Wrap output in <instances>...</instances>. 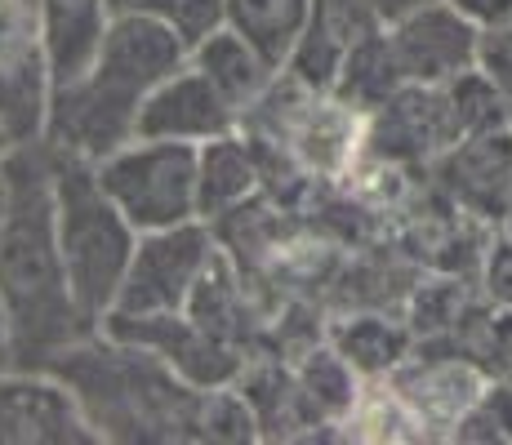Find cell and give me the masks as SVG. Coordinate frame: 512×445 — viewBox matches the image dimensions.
<instances>
[{
  "mask_svg": "<svg viewBox=\"0 0 512 445\" xmlns=\"http://www.w3.org/2000/svg\"><path fill=\"white\" fill-rule=\"evenodd\" d=\"M0 312L9 370H49L67 348L98 334L76 308L54 223V152L45 138L5 152L0 219Z\"/></svg>",
  "mask_w": 512,
  "mask_h": 445,
  "instance_id": "6da1fadb",
  "label": "cell"
},
{
  "mask_svg": "<svg viewBox=\"0 0 512 445\" xmlns=\"http://www.w3.org/2000/svg\"><path fill=\"white\" fill-rule=\"evenodd\" d=\"M187 63V45L152 14H116L94 67L54 85L45 143L58 156L98 165L116 147L139 138V112L156 85Z\"/></svg>",
  "mask_w": 512,
  "mask_h": 445,
  "instance_id": "7a4b0ae2",
  "label": "cell"
},
{
  "mask_svg": "<svg viewBox=\"0 0 512 445\" xmlns=\"http://www.w3.org/2000/svg\"><path fill=\"white\" fill-rule=\"evenodd\" d=\"M72 388L98 441H201L205 397L156 352L139 343L90 334L49 365Z\"/></svg>",
  "mask_w": 512,
  "mask_h": 445,
  "instance_id": "3957f363",
  "label": "cell"
},
{
  "mask_svg": "<svg viewBox=\"0 0 512 445\" xmlns=\"http://www.w3.org/2000/svg\"><path fill=\"white\" fill-rule=\"evenodd\" d=\"M54 152V147H49ZM54 223L63 245L67 281H72L76 308L94 330H103L107 312L116 308L121 281L139 250V227L121 214V205L98 183L90 161L54 152Z\"/></svg>",
  "mask_w": 512,
  "mask_h": 445,
  "instance_id": "277c9868",
  "label": "cell"
},
{
  "mask_svg": "<svg viewBox=\"0 0 512 445\" xmlns=\"http://www.w3.org/2000/svg\"><path fill=\"white\" fill-rule=\"evenodd\" d=\"M201 147L174 138H134L94 165L121 214L143 232L201 219Z\"/></svg>",
  "mask_w": 512,
  "mask_h": 445,
  "instance_id": "5b68a950",
  "label": "cell"
},
{
  "mask_svg": "<svg viewBox=\"0 0 512 445\" xmlns=\"http://www.w3.org/2000/svg\"><path fill=\"white\" fill-rule=\"evenodd\" d=\"M219 236L205 219L165 227V232H143L139 250L130 259V272L121 281L116 308L107 316H161L187 312L196 285L219 259Z\"/></svg>",
  "mask_w": 512,
  "mask_h": 445,
  "instance_id": "8992f818",
  "label": "cell"
},
{
  "mask_svg": "<svg viewBox=\"0 0 512 445\" xmlns=\"http://www.w3.org/2000/svg\"><path fill=\"white\" fill-rule=\"evenodd\" d=\"M49 94L41 0H0V152L45 134Z\"/></svg>",
  "mask_w": 512,
  "mask_h": 445,
  "instance_id": "52a82bcc",
  "label": "cell"
},
{
  "mask_svg": "<svg viewBox=\"0 0 512 445\" xmlns=\"http://www.w3.org/2000/svg\"><path fill=\"white\" fill-rule=\"evenodd\" d=\"M388 383L401 397V405L415 414L423 437L455 441L459 423L472 414V405L486 397L490 374H486V365H477L464 352L419 348L388 374Z\"/></svg>",
  "mask_w": 512,
  "mask_h": 445,
  "instance_id": "ba28073f",
  "label": "cell"
},
{
  "mask_svg": "<svg viewBox=\"0 0 512 445\" xmlns=\"http://www.w3.org/2000/svg\"><path fill=\"white\" fill-rule=\"evenodd\" d=\"M103 334L156 352L174 374H183L192 388H232L245 374V352L210 334L196 316L161 312V316H107Z\"/></svg>",
  "mask_w": 512,
  "mask_h": 445,
  "instance_id": "9c48e42d",
  "label": "cell"
},
{
  "mask_svg": "<svg viewBox=\"0 0 512 445\" xmlns=\"http://www.w3.org/2000/svg\"><path fill=\"white\" fill-rule=\"evenodd\" d=\"M98 432L58 374L0 370V445H90Z\"/></svg>",
  "mask_w": 512,
  "mask_h": 445,
  "instance_id": "30bf717a",
  "label": "cell"
},
{
  "mask_svg": "<svg viewBox=\"0 0 512 445\" xmlns=\"http://www.w3.org/2000/svg\"><path fill=\"white\" fill-rule=\"evenodd\" d=\"M428 178L464 214L499 227L512 192V125H490L459 138L428 165Z\"/></svg>",
  "mask_w": 512,
  "mask_h": 445,
  "instance_id": "8fae6325",
  "label": "cell"
},
{
  "mask_svg": "<svg viewBox=\"0 0 512 445\" xmlns=\"http://www.w3.org/2000/svg\"><path fill=\"white\" fill-rule=\"evenodd\" d=\"M388 41L406 85H446L477 67L481 27L459 14L450 0H437L388 23Z\"/></svg>",
  "mask_w": 512,
  "mask_h": 445,
  "instance_id": "7c38bea8",
  "label": "cell"
},
{
  "mask_svg": "<svg viewBox=\"0 0 512 445\" xmlns=\"http://www.w3.org/2000/svg\"><path fill=\"white\" fill-rule=\"evenodd\" d=\"M245 112L223 94L201 67L187 58L174 76L147 94L139 112V138H174V143H210L232 130H241Z\"/></svg>",
  "mask_w": 512,
  "mask_h": 445,
  "instance_id": "4fadbf2b",
  "label": "cell"
},
{
  "mask_svg": "<svg viewBox=\"0 0 512 445\" xmlns=\"http://www.w3.org/2000/svg\"><path fill=\"white\" fill-rule=\"evenodd\" d=\"M383 27L388 23L374 9V0H312L308 27H303L299 49L285 63V72L312 89H334L343 63Z\"/></svg>",
  "mask_w": 512,
  "mask_h": 445,
  "instance_id": "5bb4252c",
  "label": "cell"
},
{
  "mask_svg": "<svg viewBox=\"0 0 512 445\" xmlns=\"http://www.w3.org/2000/svg\"><path fill=\"white\" fill-rule=\"evenodd\" d=\"M112 0H41V32L54 85H67L94 67L112 32Z\"/></svg>",
  "mask_w": 512,
  "mask_h": 445,
  "instance_id": "9a60e30c",
  "label": "cell"
},
{
  "mask_svg": "<svg viewBox=\"0 0 512 445\" xmlns=\"http://www.w3.org/2000/svg\"><path fill=\"white\" fill-rule=\"evenodd\" d=\"M201 219L219 223L236 205L254 201L263 187V156L245 130L201 143Z\"/></svg>",
  "mask_w": 512,
  "mask_h": 445,
  "instance_id": "2e32d148",
  "label": "cell"
},
{
  "mask_svg": "<svg viewBox=\"0 0 512 445\" xmlns=\"http://www.w3.org/2000/svg\"><path fill=\"white\" fill-rule=\"evenodd\" d=\"M330 348L361 374V379H388L410 352L419 348L410 321H388L383 312H352L330 325Z\"/></svg>",
  "mask_w": 512,
  "mask_h": 445,
  "instance_id": "e0dca14e",
  "label": "cell"
},
{
  "mask_svg": "<svg viewBox=\"0 0 512 445\" xmlns=\"http://www.w3.org/2000/svg\"><path fill=\"white\" fill-rule=\"evenodd\" d=\"M187 58H192V63L201 67V72L210 76L236 107H241V112H250V107L268 94V85L281 76L277 67L245 41L241 32H232V27H219L210 41H201Z\"/></svg>",
  "mask_w": 512,
  "mask_h": 445,
  "instance_id": "ac0fdd59",
  "label": "cell"
},
{
  "mask_svg": "<svg viewBox=\"0 0 512 445\" xmlns=\"http://www.w3.org/2000/svg\"><path fill=\"white\" fill-rule=\"evenodd\" d=\"M312 0H228V27L241 32L277 72L299 49Z\"/></svg>",
  "mask_w": 512,
  "mask_h": 445,
  "instance_id": "d6986e66",
  "label": "cell"
},
{
  "mask_svg": "<svg viewBox=\"0 0 512 445\" xmlns=\"http://www.w3.org/2000/svg\"><path fill=\"white\" fill-rule=\"evenodd\" d=\"M401 85H406V76H401V63H397L392 41H388V27H383V32H374L370 41L343 63L339 81H334V94H339L343 103L357 107L361 116H370L374 107L388 103Z\"/></svg>",
  "mask_w": 512,
  "mask_h": 445,
  "instance_id": "ffe728a7",
  "label": "cell"
},
{
  "mask_svg": "<svg viewBox=\"0 0 512 445\" xmlns=\"http://www.w3.org/2000/svg\"><path fill=\"white\" fill-rule=\"evenodd\" d=\"M143 14L161 18L192 54L201 41H210L219 27H228V0H147Z\"/></svg>",
  "mask_w": 512,
  "mask_h": 445,
  "instance_id": "44dd1931",
  "label": "cell"
},
{
  "mask_svg": "<svg viewBox=\"0 0 512 445\" xmlns=\"http://www.w3.org/2000/svg\"><path fill=\"white\" fill-rule=\"evenodd\" d=\"M477 72L490 81L504 121L512 125V23L504 27H481V49H477Z\"/></svg>",
  "mask_w": 512,
  "mask_h": 445,
  "instance_id": "7402d4cb",
  "label": "cell"
},
{
  "mask_svg": "<svg viewBox=\"0 0 512 445\" xmlns=\"http://www.w3.org/2000/svg\"><path fill=\"white\" fill-rule=\"evenodd\" d=\"M477 290L490 308L512 312V236L504 227H495V236L486 245V259L477 267Z\"/></svg>",
  "mask_w": 512,
  "mask_h": 445,
  "instance_id": "603a6c76",
  "label": "cell"
},
{
  "mask_svg": "<svg viewBox=\"0 0 512 445\" xmlns=\"http://www.w3.org/2000/svg\"><path fill=\"white\" fill-rule=\"evenodd\" d=\"M459 14H468L477 27H504L512 23V0H450Z\"/></svg>",
  "mask_w": 512,
  "mask_h": 445,
  "instance_id": "cb8c5ba5",
  "label": "cell"
},
{
  "mask_svg": "<svg viewBox=\"0 0 512 445\" xmlns=\"http://www.w3.org/2000/svg\"><path fill=\"white\" fill-rule=\"evenodd\" d=\"M423 5H437V0H374V9L383 14V23H397V18L415 14V9H423Z\"/></svg>",
  "mask_w": 512,
  "mask_h": 445,
  "instance_id": "d4e9b609",
  "label": "cell"
},
{
  "mask_svg": "<svg viewBox=\"0 0 512 445\" xmlns=\"http://www.w3.org/2000/svg\"><path fill=\"white\" fill-rule=\"evenodd\" d=\"M0 219H5V152H0ZM0 370H9V334H5V312H0Z\"/></svg>",
  "mask_w": 512,
  "mask_h": 445,
  "instance_id": "484cf974",
  "label": "cell"
},
{
  "mask_svg": "<svg viewBox=\"0 0 512 445\" xmlns=\"http://www.w3.org/2000/svg\"><path fill=\"white\" fill-rule=\"evenodd\" d=\"M112 9H116V14H143L147 0H112Z\"/></svg>",
  "mask_w": 512,
  "mask_h": 445,
  "instance_id": "4316f807",
  "label": "cell"
},
{
  "mask_svg": "<svg viewBox=\"0 0 512 445\" xmlns=\"http://www.w3.org/2000/svg\"><path fill=\"white\" fill-rule=\"evenodd\" d=\"M499 227H504V232L512 236V192H508V210H504V223H499Z\"/></svg>",
  "mask_w": 512,
  "mask_h": 445,
  "instance_id": "83f0119b",
  "label": "cell"
}]
</instances>
